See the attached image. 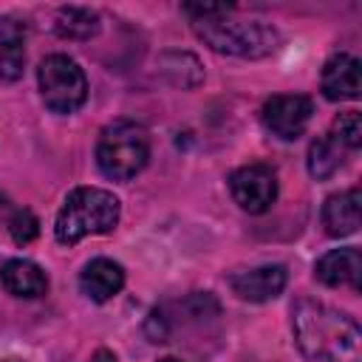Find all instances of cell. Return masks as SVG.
Instances as JSON below:
<instances>
[{
	"mask_svg": "<svg viewBox=\"0 0 362 362\" xmlns=\"http://www.w3.org/2000/svg\"><path fill=\"white\" fill-rule=\"evenodd\" d=\"M294 342L311 362H362V331L354 317L317 303L297 300L291 305Z\"/></svg>",
	"mask_w": 362,
	"mask_h": 362,
	"instance_id": "cell-1",
	"label": "cell"
},
{
	"mask_svg": "<svg viewBox=\"0 0 362 362\" xmlns=\"http://www.w3.org/2000/svg\"><path fill=\"white\" fill-rule=\"evenodd\" d=\"M362 223V192L356 187L345 192H334L322 206V226L331 238H348Z\"/></svg>",
	"mask_w": 362,
	"mask_h": 362,
	"instance_id": "cell-11",
	"label": "cell"
},
{
	"mask_svg": "<svg viewBox=\"0 0 362 362\" xmlns=\"http://www.w3.org/2000/svg\"><path fill=\"white\" fill-rule=\"evenodd\" d=\"M0 283H3V288L8 291V294H14V297H42L45 291H48V277H45V272L37 266V263H31V260H25V257H14V260H8V263H3V269H0Z\"/></svg>",
	"mask_w": 362,
	"mask_h": 362,
	"instance_id": "cell-13",
	"label": "cell"
},
{
	"mask_svg": "<svg viewBox=\"0 0 362 362\" xmlns=\"http://www.w3.org/2000/svg\"><path fill=\"white\" fill-rule=\"evenodd\" d=\"M8 235L17 246H25L40 235V221L28 209H14L11 218H8Z\"/></svg>",
	"mask_w": 362,
	"mask_h": 362,
	"instance_id": "cell-19",
	"label": "cell"
},
{
	"mask_svg": "<svg viewBox=\"0 0 362 362\" xmlns=\"http://www.w3.org/2000/svg\"><path fill=\"white\" fill-rule=\"evenodd\" d=\"M288 283V272L280 263L272 266H257V269H246V272H235L229 274V288L249 303H266L274 300L277 294H283Z\"/></svg>",
	"mask_w": 362,
	"mask_h": 362,
	"instance_id": "cell-8",
	"label": "cell"
},
{
	"mask_svg": "<svg viewBox=\"0 0 362 362\" xmlns=\"http://www.w3.org/2000/svg\"><path fill=\"white\" fill-rule=\"evenodd\" d=\"M331 136H334L342 147L356 150V147L362 144V116H359V110H345V113H339V116L334 119Z\"/></svg>",
	"mask_w": 362,
	"mask_h": 362,
	"instance_id": "cell-17",
	"label": "cell"
},
{
	"mask_svg": "<svg viewBox=\"0 0 362 362\" xmlns=\"http://www.w3.org/2000/svg\"><path fill=\"white\" fill-rule=\"evenodd\" d=\"M339 167H342V144H339L331 133L314 139L311 147H308V173H311L317 181H325V178H331Z\"/></svg>",
	"mask_w": 362,
	"mask_h": 362,
	"instance_id": "cell-16",
	"label": "cell"
},
{
	"mask_svg": "<svg viewBox=\"0 0 362 362\" xmlns=\"http://www.w3.org/2000/svg\"><path fill=\"white\" fill-rule=\"evenodd\" d=\"M37 82L45 107L54 113H74L88 99L85 71L68 54H48L37 68Z\"/></svg>",
	"mask_w": 362,
	"mask_h": 362,
	"instance_id": "cell-5",
	"label": "cell"
},
{
	"mask_svg": "<svg viewBox=\"0 0 362 362\" xmlns=\"http://www.w3.org/2000/svg\"><path fill=\"white\" fill-rule=\"evenodd\" d=\"M314 277L328 288H351L359 291L362 286V255L359 249H331L314 266Z\"/></svg>",
	"mask_w": 362,
	"mask_h": 362,
	"instance_id": "cell-9",
	"label": "cell"
},
{
	"mask_svg": "<svg viewBox=\"0 0 362 362\" xmlns=\"http://www.w3.org/2000/svg\"><path fill=\"white\" fill-rule=\"evenodd\" d=\"M11 212H14V209H11V204H8V198H6V195H0V221H6V223H8V218H11Z\"/></svg>",
	"mask_w": 362,
	"mask_h": 362,
	"instance_id": "cell-21",
	"label": "cell"
},
{
	"mask_svg": "<svg viewBox=\"0 0 362 362\" xmlns=\"http://www.w3.org/2000/svg\"><path fill=\"white\" fill-rule=\"evenodd\" d=\"M311 113H314V102L303 93H277V96L266 99V105L260 110L266 130L283 141L300 139L311 122Z\"/></svg>",
	"mask_w": 362,
	"mask_h": 362,
	"instance_id": "cell-6",
	"label": "cell"
},
{
	"mask_svg": "<svg viewBox=\"0 0 362 362\" xmlns=\"http://www.w3.org/2000/svg\"><path fill=\"white\" fill-rule=\"evenodd\" d=\"M161 362H181V359H173V356H164Z\"/></svg>",
	"mask_w": 362,
	"mask_h": 362,
	"instance_id": "cell-22",
	"label": "cell"
},
{
	"mask_svg": "<svg viewBox=\"0 0 362 362\" xmlns=\"http://www.w3.org/2000/svg\"><path fill=\"white\" fill-rule=\"evenodd\" d=\"M158 71L178 88H198L204 82L201 62L187 51H167L158 57Z\"/></svg>",
	"mask_w": 362,
	"mask_h": 362,
	"instance_id": "cell-15",
	"label": "cell"
},
{
	"mask_svg": "<svg viewBox=\"0 0 362 362\" xmlns=\"http://www.w3.org/2000/svg\"><path fill=\"white\" fill-rule=\"evenodd\" d=\"M122 215L119 198L99 187H76L68 192L54 235L62 246H74L88 235H107L116 229Z\"/></svg>",
	"mask_w": 362,
	"mask_h": 362,
	"instance_id": "cell-3",
	"label": "cell"
},
{
	"mask_svg": "<svg viewBox=\"0 0 362 362\" xmlns=\"http://www.w3.org/2000/svg\"><path fill=\"white\" fill-rule=\"evenodd\" d=\"M8 362H11V359H8Z\"/></svg>",
	"mask_w": 362,
	"mask_h": 362,
	"instance_id": "cell-23",
	"label": "cell"
},
{
	"mask_svg": "<svg viewBox=\"0 0 362 362\" xmlns=\"http://www.w3.org/2000/svg\"><path fill=\"white\" fill-rule=\"evenodd\" d=\"M54 28L65 40H90V37L99 34L102 23H99V14L93 8H85V6H62L57 11Z\"/></svg>",
	"mask_w": 362,
	"mask_h": 362,
	"instance_id": "cell-14",
	"label": "cell"
},
{
	"mask_svg": "<svg viewBox=\"0 0 362 362\" xmlns=\"http://www.w3.org/2000/svg\"><path fill=\"white\" fill-rule=\"evenodd\" d=\"M229 192L243 212L260 215L277 198V178L266 164H246L229 175Z\"/></svg>",
	"mask_w": 362,
	"mask_h": 362,
	"instance_id": "cell-7",
	"label": "cell"
},
{
	"mask_svg": "<svg viewBox=\"0 0 362 362\" xmlns=\"http://www.w3.org/2000/svg\"><path fill=\"white\" fill-rule=\"evenodd\" d=\"M362 65L351 54H334L322 65V96L331 102L359 99L362 93Z\"/></svg>",
	"mask_w": 362,
	"mask_h": 362,
	"instance_id": "cell-10",
	"label": "cell"
},
{
	"mask_svg": "<svg viewBox=\"0 0 362 362\" xmlns=\"http://www.w3.org/2000/svg\"><path fill=\"white\" fill-rule=\"evenodd\" d=\"M184 14L192 23V31L218 54L260 59L277 51L280 31L266 20L238 17L232 6L212 3H184Z\"/></svg>",
	"mask_w": 362,
	"mask_h": 362,
	"instance_id": "cell-2",
	"label": "cell"
},
{
	"mask_svg": "<svg viewBox=\"0 0 362 362\" xmlns=\"http://www.w3.org/2000/svg\"><path fill=\"white\" fill-rule=\"evenodd\" d=\"M122 286H124V269L107 257L90 260L79 274V288L93 303H107L122 291Z\"/></svg>",
	"mask_w": 362,
	"mask_h": 362,
	"instance_id": "cell-12",
	"label": "cell"
},
{
	"mask_svg": "<svg viewBox=\"0 0 362 362\" xmlns=\"http://www.w3.org/2000/svg\"><path fill=\"white\" fill-rule=\"evenodd\" d=\"M25 40H8L0 42V79L14 82L23 76V65H25Z\"/></svg>",
	"mask_w": 362,
	"mask_h": 362,
	"instance_id": "cell-18",
	"label": "cell"
},
{
	"mask_svg": "<svg viewBox=\"0 0 362 362\" xmlns=\"http://www.w3.org/2000/svg\"><path fill=\"white\" fill-rule=\"evenodd\" d=\"M90 362H119V359H116V354H113V351H107V348H99V351L90 356Z\"/></svg>",
	"mask_w": 362,
	"mask_h": 362,
	"instance_id": "cell-20",
	"label": "cell"
},
{
	"mask_svg": "<svg viewBox=\"0 0 362 362\" xmlns=\"http://www.w3.org/2000/svg\"><path fill=\"white\" fill-rule=\"evenodd\" d=\"M150 158V136L139 122L116 119L107 124L96 144V164L113 181H130Z\"/></svg>",
	"mask_w": 362,
	"mask_h": 362,
	"instance_id": "cell-4",
	"label": "cell"
}]
</instances>
